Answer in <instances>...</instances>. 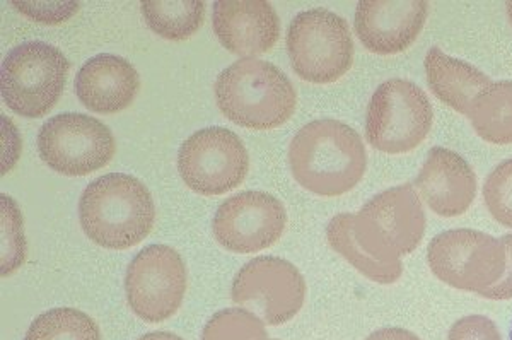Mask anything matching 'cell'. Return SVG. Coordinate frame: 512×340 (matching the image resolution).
Wrapping results in <instances>:
<instances>
[{
	"mask_svg": "<svg viewBox=\"0 0 512 340\" xmlns=\"http://www.w3.org/2000/svg\"><path fill=\"white\" fill-rule=\"evenodd\" d=\"M250 156L239 135L222 127L198 130L183 142L178 170L183 182L200 195H222L239 187Z\"/></svg>",
	"mask_w": 512,
	"mask_h": 340,
	"instance_id": "cell-10",
	"label": "cell"
},
{
	"mask_svg": "<svg viewBox=\"0 0 512 340\" xmlns=\"http://www.w3.org/2000/svg\"><path fill=\"white\" fill-rule=\"evenodd\" d=\"M231 296L236 305L260 313L268 325H282L303 308L306 282L284 258L258 257L239 270Z\"/></svg>",
	"mask_w": 512,
	"mask_h": 340,
	"instance_id": "cell-12",
	"label": "cell"
},
{
	"mask_svg": "<svg viewBox=\"0 0 512 340\" xmlns=\"http://www.w3.org/2000/svg\"><path fill=\"white\" fill-rule=\"evenodd\" d=\"M289 163L297 182L323 197L350 192L366 173L367 154L361 135L337 120H315L299 130Z\"/></svg>",
	"mask_w": 512,
	"mask_h": 340,
	"instance_id": "cell-2",
	"label": "cell"
},
{
	"mask_svg": "<svg viewBox=\"0 0 512 340\" xmlns=\"http://www.w3.org/2000/svg\"><path fill=\"white\" fill-rule=\"evenodd\" d=\"M427 264L451 288L482 294L504 274L506 247L482 231L449 229L431 241Z\"/></svg>",
	"mask_w": 512,
	"mask_h": 340,
	"instance_id": "cell-8",
	"label": "cell"
},
{
	"mask_svg": "<svg viewBox=\"0 0 512 340\" xmlns=\"http://www.w3.org/2000/svg\"><path fill=\"white\" fill-rule=\"evenodd\" d=\"M2 122H4V147H6V151H4V168H2V173L6 175L7 171L11 170L12 166L16 165V159H18L19 153H21V142H16V144H12V141H16L18 139V132H16V127L12 125V120L9 118H2Z\"/></svg>",
	"mask_w": 512,
	"mask_h": 340,
	"instance_id": "cell-28",
	"label": "cell"
},
{
	"mask_svg": "<svg viewBox=\"0 0 512 340\" xmlns=\"http://www.w3.org/2000/svg\"><path fill=\"white\" fill-rule=\"evenodd\" d=\"M139 340H183L181 337L175 334H169V332H152V334L144 335Z\"/></svg>",
	"mask_w": 512,
	"mask_h": 340,
	"instance_id": "cell-30",
	"label": "cell"
},
{
	"mask_svg": "<svg viewBox=\"0 0 512 340\" xmlns=\"http://www.w3.org/2000/svg\"><path fill=\"white\" fill-rule=\"evenodd\" d=\"M483 202L497 223L512 229V159L502 161L483 183Z\"/></svg>",
	"mask_w": 512,
	"mask_h": 340,
	"instance_id": "cell-24",
	"label": "cell"
},
{
	"mask_svg": "<svg viewBox=\"0 0 512 340\" xmlns=\"http://www.w3.org/2000/svg\"><path fill=\"white\" fill-rule=\"evenodd\" d=\"M466 117L483 141L497 146L512 144V81H499L483 89Z\"/></svg>",
	"mask_w": 512,
	"mask_h": 340,
	"instance_id": "cell-19",
	"label": "cell"
},
{
	"mask_svg": "<svg viewBox=\"0 0 512 340\" xmlns=\"http://www.w3.org/2000/svg\"><path fill=\"white\" fill-rule=\"evenodd\" d=\"M140 77L127 60L103 53L82 65L76 77V94L82 105L96 113H118L139 94Z\"/></svg>",
	"mask_w": 512,
	"mask_h": 340,
	"instance_id": "cell-17",
	"label": "cell"
},
{
	"mask_svg": "<svg viewBox=\"0 0 512 340\" xmlns=\"http://www.w3.org/2000/svg\"><path fill=\"white\" fill-rule=\"evenodd\" d=\"M501 240L504 247H506V270L492 288L480 294L482 298L495 299V301L512 299V233L511 235L502 236Z\"/></svg>",
	"mask_w": 512,
	"mask_h": 340,
	"instance_id": "cell-27",
	"label": "cell"
},
{
	"mask_svg": "<svg viewBox=\"0 0 512 340\" xmlns=\"http://www.w3.org/2000/svg\"><path fill=\"white\" fill-rule=\"evenodd\" d=\"M26 340H101L93 318L74 308H57L31 323Z\"/></svg>",
	"mask_w": 512,
	"mask_h": 340,
	"instance_id": "cell-21",
	"label": "cell"
},
{
	"mask_svg": "<svg viewBox=\"0 0 512 340\" xmlns=\"http://www.w3.org/2000/svg\"><path fill=\"white\" fill-rule=\"evenodd\" d=\"M12 6L36 23L43 24L65 23L79 11V2H12Z\"/></svg>",
	"mask_w": 512,
	"mask_h": 340,
	"instance_id": "cell-25",
	"label": "cell"
},
{
	"mask_svg": "<svg viewBox=\"0 0 512 340\" xmlns=\"http://www.w3.org/2000/svg\"><path fill=\"white\" fill-rule=\"evenodd\" d=\"M448 340H502L499 329L482 315L463 317L449 330Z\"/></svg>",
	"mask_w": 512,
	"mask_h": 340,
	"instance_id": "cell-26",
	"label": "cell"
},
{
	"mask_svg": "<svg viewBox=\"0 0 512 340\" xmlns=\"http://www.w3.org/2000/svg\"><path fill=\"white\" fill-rule=\"evenodd\" d=\"M128 305L144 322L173 317L187 291V267L168 245H151L135 255L125 277Z\"/></svg>",
	"mask_w": 512,
	"mask_h": 340,
	"instance_id": "cell-11",
	"label": "cell"
},
{
	"mask_svg": "<svg viewBox=\"0 0 512 340\" xmlns=\"http://www.w3.org/2000/svg\"><path fill=\"white\" fill-rule=\"evenodd\" d=\"M427 16L425 0H364L355 9V33L369 52L396 55L414 45Z\"/></svg>",
	"mask_w": 512,
	"mask_h": 340,
	"instance_id": "cell-14",
	"label": "cell"
},
{
	"mask_svg": "<svg viewBox=\"0 0 512 340\" xmlns=\"http://www.w3.org/2000/svg\"><path fill=\"white\" fill-rule=\"evenodd\" d=\"M511 340H512V329H511Z\"/></svg>",
	"mask_w": 512,
	"mask_h": 340,
	"instance_id": "cell-33",
	"label": "cell"
},
{
	"mask_svg": "<svg viewBox=\"0 0 512 340\" xmlns=\"http://www.w3.org/2000/svg\"><path fill=\"white\" fill-rule=\"evenodd\" d=\"M69 60L48 43H23L2 64V98L21 117L40 118L64 93Z\"/></svg>",
	"mask_w": 512,
	"mask_h": 340,
	"instance_id": "cell-6",
	"label": "cell"
},
{
	"mask_svg": "<svg viewBox=\"0 0 512 340\" xmlns=\"http://www.w3.org/2000/svg\"><path fill=\"white\" fill-rule=\"evenodd\" d=\"M256 340H272V339H268V337H265V339H256Z\"/></svg>",
	"mask_w": 512,
	"mask_h": 340,
	"instance_id": "cell-32",
	"label": "cell"
},
{
	"mask_svg": "<svg viewBox=\"0 0 512 340\" xmlns=\"http://www.w3.org/2000/svg\"><path fill=\"white\" fill-rule=\"evenodd\" d=\"M79 217L84 233L96 245L127 250L151 233L156 206L151 192L135 176L110 173L84 190Z\"/></svg>",
	"mask_w": 512,
	"mask_h": 340,
	"instance_id": "cell-3",
	"label": "cell"
},
{
	"mask_svg": "<svg viewBox=\"0 0 512 340\" xmlns=\"http://www.w3.org/2000/svg\"><path fill=\"white\" fill-rule=\"evenodd\" d=\"M142 16L156 35L171 42H185L204 23L205 4L200 0L142 2Z\"/></svg>",
	"mask_w": 512,
	"mask_h": 340,
	"instance_id": "cell-20",
	"label": "cell"
},
{
	"mask_svg": "<svg viewBox=\"0 0 512 340\" xmlns=\"http://www.w3.org/2000/svg\"><path fill=\"white\" fill-rule=\"evenodd\" d=\"M432 122L427 94L410 81L390 79L376 89L367 106V141L381 153H410L425 141Z\"/></svg>",
	"mask_w": 512,
	"mask_h": 340,
	"instance_id": "cell-7",
	"label": "cell"
},
{
	"mask_svg": "<svg viewBox=\"0 0 512 340\" xmlns=\"http://www.w3.org/2000/svg\"><path fill=\"white\" fill-rule=\"evenodd\" d=\"M268 337L265 323L243 308L216 313L205 325L202 340H256Z\"/></svg>",
	"mask_w": 512,
	"mask_h": 340,
	"instance_id": "cell-22",
	"label": "cell"
},
{
	"mask_svg": "<svg viewBox=\"0 0 512 340\" xmlns=\"http://www.w3.org/2000/svg\"><path fill=\"white\" fill-rule=\"evenodd\" d=\"M287 52L294 71L304 81L335 83L354 62L349 24L328 9L301 12L287 31Z\"/></svg>",
	"mask_w": 512,
	"mask_h": 340,
	"instance_id": "cell-5",
	"label": "cell"
},
{
	"mask_svg": "<svg viewBox=\"0 0 512 340\" xmlns=\"http://www.w3.org/2000/svg\"><path fill=\"white\" fill-rule=\"evenodd\" d=\"M415 188L437 216L465 214L477 197V175L460 154L444 147H432L420 170Z\"/></svg>",
	"mask_w": 512,
	"mask_h": 340,
	"instance_id": "cell-15",
	"label": "cell"
},
{
	"mask_svg": "<svg viewBox=\"0 0 512 340\" xmlns=\"http://www.w3.org/2000/svg\"><path fill=\"white\" fill-rule=\"evenodd\" d=\"M2 207V276H11L12 272L23 265L26 258V240H24L23 214L19 211L18 204L2 195L0 197Z\"/></svg>",
	"mask_w": 512,
	"mask_h": 340,
	"instance_id": "cell-23",
	"label": "cell"
},
{
	"mask_svg": "<svg viewBox=\"0 0 512 340\" xmlns=\"http://www.w3.org/2000/svg\"><path fill=\"white\" fill-rule=\"evenodd\" d=\"M40 156L65 176H86L110 163L117 151L111 130L82 113L50 118L38 134Z\"/></svg>",
	"mask_w": 512,
	"mask_h": 340,
	"instance_id": "cell-9",
	"label": "cell"
},
{
	"mask_svg": "<svg viewBox=\"0 0 512 340\" xmlns=\"http://www.w3.org/2000/svg\"><path fill=\"white\" fill-rule=\"evenodd\" d=\"M366 340H420L414 332L402 329V327H388V329L376 330Z\"/></svg>",
	"mask_w": 512,
	"mask_h": 340,
	"instance_id": "cell-29",
	"label": "cell"
},
{
	"mask_svg": "<svg viewBox=\"0 0 512 340\" xmlns=\"http://www.w3.org/2000/svg\"><path fill=\"white\" fill-rule=\"evenodd\" d=\"M424 206L412 183L384 190L357 214L333 217L326 238L335 252L371 281L393 284L403 274L402 255L424 240Z\"/></svg>",
	"mask_w": 512,
	"mask_h": 340,
	"instance_id": "cell-1",
	"label": "cell"
},
{
	"mask_svg": "<svg viewBox=\"0 0 512 340\" xmlns=\"http://www.w3.org/2000/svg\"><path fill=\"white\" fill-rule=\"evenodd\" d=\"M286 223V209L275 197L265 192H243L217 209L212 231L227 250L255 253L272 247Z\"/></svg>",
	"mask_w": 512,
	"mask_h": 340,
	"instance_id": "cell-13",
	"label": "cell"
},
{
	"mask_svg": "<svg viewBox=\"0 0 512 340\" xmlns=\"http://www.w3.org/2000/svg\"><path fill=\"white\" fill-rule=\"evenodd\" d=\"M506 11L507 18H509V21H511L512 24V2H506Z\"/></svg>",
	"mask_w": 512,
	"mask_h": 340,
	"instance_id": "cell-31",
	"label": "cell"
},
{
	"mask_svg": "<svg viewBox=\"0 0 512 340\" xmlns=\"http://www.w3.org/2000/svg\"><path fill=\"white\" fill-rule=\"evenodd\" d=\"M214 31L222 47L246 59L268 52L280 36V19L265 0H219Z\"/></svg>",
	"mask_w": 512,
	"mask_h": 340,
	"instance_id": "cell-16",
	"label": "cell"
},
{
	"mask_svg": "<svg viewBox=\"0 0 512 340\" xmlns=\"http://www.w3.org/2000/svg\"><path fill=\"white\" fill-rule=\"evenodd\" d=\"M425 76L432 93L454 112L468 115L473 100L490 86V77L463 60L449 57L439 48H431L424 60Z\"/></svg>",
	"mask_w": 512,
	"mask_h": 340,
	"instance_id": "cell-18",
	"label": "cell"
},
{
	"mask_svg": "<svg viewBox=\"0 0 512 340\" xmlns=\"http://www.w3.org/2000/svg\"><path fill=\"white\" fill-rule=\"evenodd\" d=\"M217 106L236 125L270 130L286 124L296 112V89L274 64L241 59L221 72L216 83Z\"/></svg>",
	"mask_w": 512,
	"mask_h": 340,
	"instance_id": "cell-4",
	"label": "cell"
}]
</instances>
